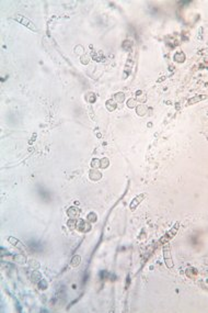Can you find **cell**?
<instances>
[{"mask_svg": "<svg viewBox=\"0 0 208 313\" xmlns=\"http://www.w3.org/2000/svg\"><path fill=\"white\" fill-rule=\"evenodd\" d=\"M14 19H17V20L19 21L20 23H22V24H24L25 26H28L29 29H31V30H33V31H37V29H36V26H35V24L33 23V22H31L29 19H26L25 17H22V15H15V18Z\"/></svg>", "mask_w": 208, "mask_h": 313, "instance_id": "1", "label": "cell"}, {"mask_svg": "<svg viewBox=\"0 0 208 313\" xmlns=\"http://www.w3.org/2000/svg\"><path fill=\"white\" fill-rule=\"evenodd\" d=\"M145 197H146V194H139L138 197H136V198H135L134 200L132 201V203H130V210H133V211H134L135 209L137 208V205H138V204L140 203V202H141V200H143V199H144Z\"/></svg>", "mask_w": 208, "mask_h": 313, "instance_id": "2", "label": "cell"}, {"mask_svg": "<svg viewBox=\"0 0 208 313\" xmlns=\"http://www.w3.org/2000/svg\"><path fill=\"white\" fill-rule=\"evenodd\" d=\"M163 253H164V258H165V262H167V266L169 268L172 267V262H171V258H170V249L169 247H167L165 249H163Z\"/></svg>", "mask_w": 208, "mask_h": 313, "instance_id": "3", "label": "cell"}, {"mask_svg": "<svg viewBox=\"0 0 208 313\" xmlns=\"http://www.w3.org/2000/svg\"><path fill=\"white\" fill-rule=\"evenodd\" d=\"M178 223H176V225L174 226V230H173V229L171 230V231H170V232H169V233L167 234V235H165V237H163V239H161V242H163V241L165 242V241H168L169 239H171V237L173 236L174 234L176 233V231H178Z\"/></svg>", "mask_w": 208, "mask_h": 313, "instance_id": "4", "label": "cell"}, {"mask_svg": "<svg viewBox=\"0 0 208 313\" xmlns=\"http://www.w3.org/2000/svg\"><path fill=\"white\" fill-rule=\"evenodd\" d=\"M79 262H80V257L79 256H76V257L72 259V265H74V266H77V265L79 264Z\"/></svg>", "mask_w": 208, "mask_h": 313, "instance_id": "5", "label": "cell"}]
</instances>
